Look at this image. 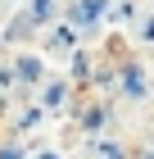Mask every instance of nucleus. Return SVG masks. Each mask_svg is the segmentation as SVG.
<instances>
[{"instance_id": "f257e3e1", "label": "nucleus", "mask_w": 154, "mask_h": 159, "mask_svg": "<svg viewBox=\"0 0 154 159\" xmlns=\"http://www.w3.org/2000/svg\"><path fill=\"white\" fill-rule=\"evenodd\" d=\"M100 9H104V0H82V5L73 9V18H77V23H91V18H100Z\"/></svg>"}, {"instance_id": "f03ea898", "label": "nucleus", "mask_w": 154, "mask_h": 159, "mask_svg": "<svg viewBox=\"0 0 154 159\" xmlns=\"http://www.w3.org/2000/svg\"><path fill=\"white\" fill-rule=\"evenodd\" d=\"M41 73H46V68H41V59H32V55H23V59H18V77H27V82H41Z\"/></svg>"}, {"instance_id": "7ed1b4c3", "label": "nucleus", "mask_w": 154, "mask_h": 159, "mask_svg": "<svg viewBox=\"0 0 154 159\" xmlns=\"http://www.w3.org/2000/svg\"><path fill=\"white\" fill-rule=\"evenodd\" d=\"M32 18L46 23V18H50V0H32Z\"/></svg>"}, {"instance_id": "20e7f679", "label": "nucleus", "mask_w": 154, "mask_h": 159, "mask_svg": "<svg viewBox=\"0 0 154 159\" xmlns=\"http://www.w3.org/2000/svg\"><path fill=\"white\" fill-rule=\"evenodd\" d=\"M127 91H131V96H145V82H141V73H136V68L127 73Z\"/></svg>"}, {"instance_id": "39448f33", "label": "nucleus", "mask_w": 154, "mask_h": 159, "mask_svg": "<svg viewBox=\"0 0 154 159\" xmlns=\"http://www.w3.org/2000/svg\"><path fill=\"white\" fill-rule=\"evenodd\" d=\"M104 150V159H122V146H113V141H109V146H100Z\"/></svg>"}]
</instances>
